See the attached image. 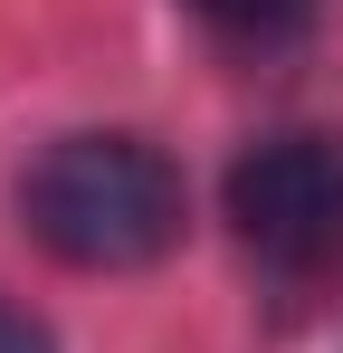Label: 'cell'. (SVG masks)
<instances>
[{
    "instance_id": "obj_1",
    "label": "cell",
    "mask_w": 343,
    "mask_h": 353,
    "mask_svg": "<svg viewBox=\"0 0 343 353\" xmlns=\"http://www.w3.org/2000/svg\"><path fill=\"white\" fill-rule=\"evenodd\" d=\"M19 220L48 258L86 268V277H124V268H153L181 248L191 191L172 172V153H153L143 134H67L29 163Z\"/></svg>"
},
{
    "instance_id": "obj_2",
    "label": "cell",
    "mask_w": 343,
    "mask_h": 353,
    "mask_svg": "<svg viewBox=\"0 0 343 353\" xmlns=\"http://www.w3.org/2000/svg\"><path fill=\"white\" fill-rule=\"evenodd\" d=\"M220 210L277 287L334 277L343 268V134H258L229 163Z\"/></svg>"
},
{
    "instance_id": "obj_3",
    "label": "cell",
    "mask_w": 343,
    "mask_h": 353,
    "mask_svg": "<svg viewBox=\"0 0 343 353\" xmlns=\"http://www.w3.org/2000/svg\"><path fill=\"white\" fill-rule=\"evenodd\" d=\"M220 39H238V48H286L305 19H315V0H191Z\"/></svg>"
},
{
    "instance_id": "obj_4",
    "label": "cell",
    "mask_w": 343,
    "mask_h": 353,
    "mask_svg": "<svg viewBox=\"0 0 343 353\" xmlns=\"http://www.w3.org/2000/svg\"><path fill=\"white\" fill-rule=\"evenodd\" d=\"M0 353H57V334L29 315V305H10V296H0Z\"/></svg>"
}]
</instances>
